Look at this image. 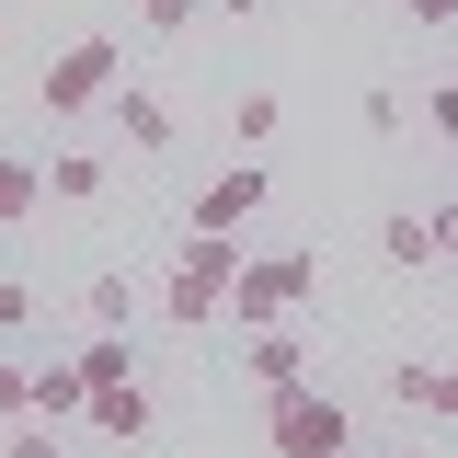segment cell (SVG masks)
<instances>
[{
    "label": "cell",
    "mask_w": 458,
    "mask_h": 458,
    "mask_svg": "<svg viewBox=\"0 0 458 458\" xmlns=\"http://www.w3.org/2000/svg\"><path fill=\"white\" fill-rule=\"evenodd\" d=\"M241 264H252V252H229V241H195V229H183V252H172V276H161V321H183V333L218 321L229 286H241Z\"/></svg>",
    "instance_id": "1"
},
{
    "label": "cell",
    "mask_w": 458,
    "mask_h": 458,
    "mask_svg": "<svg viewBox=\"0 0 458 458\" xmlns=\"http://www.w3.org/2000/svg\"><path fill=\"white\" fill-rule=\"evenodd\" d=\"M310 286H321V252H252V264H241V286H229V321H241V333L298 321V310H310Z\"/></svg>",
    "instance_id": "2"
},
{
    "label": "cell",
    "mask_w": 458,
    "mask_h": 458,
    "mask_svg": "<svg viewBox=\"0 0 458 458\" xmlns=\"http://www.w3.org/2000/svg\"><path fill=\"white\" fill-rule=\"evenodd\" d=\"M264 447H276V458H344V447H355V424H344L333 390H310V378H298V390L264 401Z\"/></svg>",
    "instance_id": "3"
},
{
    "label": "cell",
    "mask_w": 458,
    "mask_h": 458,
    "mask_svg": "<svg viewBox=\"0 0 458 458\" xmlns=\"http://www.w3.org/2000/svg\"><path fill=\"white\" fill-rule=\"evenodd\" d=\"M35 92H47V114H104L114 92H126V47H114V35H81V47L47 57Z\"/></svg>",
    "instance_id": "4"
},
{
    "label": "cell",
    "mask_w": 458,
    "mask_h": 458,
    "mask_svg": "<svg viewBox=\"0 0 458 458\" xmlns=\"http://www.w3.org/2000/svg\"><path fill=\"white\" fill-rule=\"evenodd\" d=\"M264 195H276V183H264V161H229L218 183L195 195V218H183V229H195V241H241V229L264 218Z\"/></svg>",
    "instance_id": "5"
},
{
    "label": "cell",
    "mask_w": 458,
    "mask_h": 458,
    "mask_svg": "<svg viewBox=\"0 0 458 458\" xmlns=\"http://www.w3.org/2000/svg\"><path fill=\"white\" fill-rule=\"evenodd\" d=\"M298 367H310V355H298V333H286V321H264V333H241V378H252L264 401H276V390H298Z\"/></svg>",
    "instance_id": "6"
},
{
    "label": "cell",
    "mask_w": 458,
    "mask_h": 458,
    "mask_svg": "<svg viewBox=\"0 0 458 458\" xmlns=\"http://www.w3.org/2000/svg\"><path fill=\"white\" fill-rule=\"evenodd\" d=\"M81 424H92V436H114V447H138V436H149V390H138V378H104Z\"/></svg>",
    "instance_id": "7"
},
{
    "label": "cell",
    "mask_w": 458,
    "mask_h": 458,
    "mask_svg": "<svg viewBox=\"0 0 458 458\" xmlns=\"http://www.w3.org/2000/svg\"><path fill=\"white\" fill-rule=\"evenodd\" d=\"M35 412H47V424H81V412H92V378H81V355H69V367H35Z\"/></svg>",
    "instance_id": "8"
},
{
    "label": "cell",
    "mask_w": 458,
    "mask_h": 458,
    "mask_svg": "<svg viewBox=\"0 0 458 458\" xmlns=\"http://www.w3.org/2000/svg\"><path fill=\"white\" fill-rule=\"evenodd\" d=\"M114 126H126V149H172V104H161V92H114Z\"/></svg>",
    "instance_id": "9"
},
{
    "label": "cell",
    "mask_w": 458,
    "mask_h": 458,
    "mask_svg": "<svg viewBox=\"0 0 458 458\" xmlns=\"http://www.w3.org/2000/svg\"><path fill=\"white\" fill-rule=\"evenodd\" d=\"M390 390L412 401V412H436V424H458V367H401Z\"/></svg>",
    "instance_id": "10"
},
{
    "label": "cell",
    "mask_w": 458,
    "mask_h": 458,
    "mask_svg": "<svg viewBox=\"0 0 458 458\" xmlns=\"http://www.w3.org/2000/svg\"><path fill=\"white\" fill-rule=\"evenodd\" d=\"M378 252H390L401 276H424V264H436V218H412V207H401V218L378 229Z\"/></svg>",
    "instance_id": "11"
},
{
    "label": "cell",
    "mask_w": 458,
    "mask_h": 458,
    "mask_svg": "<svg viewBox=\"0 0 458 458\" xmlns=\"http://www.w3.org/2000/svg\"><path fill=\"white\" fill-rule=\"evenodd\" d=\"M35 207H47V172L0 149V229H12V218H35Z\"/></svg>",
    "instance_id": "12"
},
{
    "label": "cell",
    "mask_w": 458,
    "mask_h": 458,
    "mask_svg": "<svg viewBox=\"0 0 458 458\" xmlns=\"http://www.w3.org/2000/svg\"><path fill=\"white\" fill-rule=\"evenodd\" d=\"M81 310H92V333H126V321H138V276H92Z\"/></svg>",
    "instance_id": "13"
},
{
    "label": "cell",
    "mask_w": 458,
    "mask_h": 458,
    "mask_svg": "<svg viewBox=\"0 0 458 458\" xmlns=\"http://www.w3.org/2000/svg\"><path fill=\"white\" fill-rule=\"evenodd\" d=\"M276 126H286V104H276V92H241V104H229V138H241V149H264Z\"/></svg>",
    "instance_id": "14"
},
{
    "label": "cell",
    "mask_w": 458,
    "mask_h": 458,
    "mask_svg": "<svg viewBox=\"0 0 458 458\" xmlns=\"http://www.w3.org/2000/svg\"><path fill=\"white\" fill-rule=\"evenodd\" d=\"M92 195H104V161H81V149H69V161L47 172V207H92Z\"/></svg>",
    "instance_id": "15"
},
{
    "label": "cell",
    "mask_w": 458,
    "mask_h": 458,
    "mask_svg": "<svg viewBox=\"0 0 458 458\" xmlns=\"http://www.w3.org/2000/svg\"><path fill=\"white\" fill-rule=\"evenodd\" d=\"M81 378H92V390H104V378H138V367H126V333H92V344H81Z\"/></svg>",
    "instance_id": "16"
},
{
    "label": "cell",
    "mask_w": 458,
    "mask_h": 458,
    "mask_svg": "<svg viewBox=\"0 0 458 458\" xmlns=\"http://www.w3.org/2000/svg\"><path fill=\"white\" fill-rule=\"evenodd\" d=\"M35 424V367H0V436Z\"/></svg>",
    "instance_id": "17"
},
{
    "label": "cell",
    "mask_w": 458,
    "mask_h": 458,
    "mask_svg": "<svg viewBox=\"0 0 458 458\" xmlns=\"http://www.w3.org/2000/svg\"><path fill=\"white\" fill-rule=\"evenodd\" d=\"M0 458H57V424H47V412H35V424H12V436H0Z\"/></svg>",
    "instance_id": "18"
},
{
    "label": "cell",
    "mask_w": 458,
    "mask_h": 458,
    "mask_svg": "<svg viewBox=\"0 0 458 458\" xmlns=\"http://www.w3.org/2000/svg\"><path fill=\"white\" fill-rule=\"evenodd\" d=\"M195 12H207V0H138V23H149V35H183Z\"/></svg>",
    "instance_id": "19"
},
{
    "label": "cell",
    "mask_w": 458,
    "mask_h": 458,
    "mask_svg": "<svg viewBox=\"0 0 458 458\" xmlns=\"http://www.w3.org/2000/svg\"><path fill=\"white\" fill-rule=\"evenodd\" d=\"M23 321H35V286H23V276H0V333H23Z\"/></svg>",
    "instance_id": "20"
},
{
    "label": "cell",
    "mask_w": 458,
    "mask_h": 458,
    "mask_svg": "<svg viewBox=\"0 0 458 458\" xmlns=\"http://www.w3.org/2000/svg\"><path fill=\"white\" fill-rule=\"evenodd\" d=\"M424 126H436V138H458V81H436V92H424Z\"/></svg>",
    "instance_id": "21"
},
{
    "label": "cell",
    "mask_w": 458,
    "mask_h": 458,
    "mask_svg": "<svg viewBox=\"0 0 458 458\" xmlns=\"http://www.w3.org/2000/svg\"><path fill=\"white\" fill-rule=\"evenodd\" d=\"M401 12H412V23H458V0H401Z\"/></svg>",
    "instance_id": "22"
},
{
    "label": "cell",
    "mask_w": 458,
    "mask_h": 458,
    "mask_svg": "<svg viewBox=\"0 0 458 458\" xmlns=\"http://www.w3.org/2000/svg\"><path fill=\"white\" fill-rule=\"evenodd\" d=\"M229 12H264V0H229Z\"/></svg>",
    "instance_id": "23"
},
{
    "label": "cell",
    "mask_w": 458,
    "mask_h": 458,
    "mask_svg": "<svg viewBox=\"0 0 458 458\" xmlns=\"http://www.w3.org/2000/svg\"><path fill=\"white\" fill-rule=\"evenodd\" d=\"M344 458H378V447H344Z\"/></svg>",
    "instance_id": "24"
},
{
    "label": "cell",
    "mask_w": 458,
    "mask_h": 458,
    "mask_svg": "<svg viewBox=\"0 0 458 458\" xmlns=\"http://www.w3.org/2000/svg\"><path fill=\"white\" fill-rule=\"evenodd\" d=\"M0 12H12V0H0Z\"/></svg>",
    "instance_id": "25"
}]
</instances>
